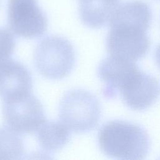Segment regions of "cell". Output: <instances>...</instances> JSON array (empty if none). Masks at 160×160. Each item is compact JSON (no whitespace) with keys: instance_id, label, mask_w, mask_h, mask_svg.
<instances>
[{"instance_id":"1","label":"cell","mask_w":160,"mask_h":160,"mask_svg":"<svg viewBox=\"0 0 160 160\" xmlns=\"http://www.w3.org/2000/svg\"><path fill=\"white\" fill-rule=\"evenodd\" d=\"M152 21L150 6L141 0H128L118 5L110 21L106 38L109 56L134 62L148 53L147 34Z\"/></svg>"},{"instance_id":"2","label":"cell","mask_w":160,"mask_h":160,"mask_svg":"<svg viewBox=\"0 0 160 160\" xmlns=\"http://www.w3.org/2000/svg\"><path fill=\"white\" fill-rule=\"evenodd\" d=\"M98 72L104 85V96L111 99L119 94L126 105L133 110L148 109L159 97L158 81L134 62L109 56L102 61Z\"/></svg>"},{"instance_id":"3","label":"cell","mask_w":160,"mask_h":160,"mask_svg":"<svg viewBox=\"0 0 160 160\" xmlns=\"http://www.w3.org/2000/svg\"><path fill=\"white\" fill-rule=\"evenodd\" d=\"M98 141L105 155L118 159H142L150 146L149 136L144 128L122 120L104 124L98 132Z\"/></svg>"},{"instance_id":"4","label":"cell","mask_w":160,"mask_h":160,"mask_svg":"<svg viewBox=\"0 0 160 160\" xmlns=\"http://www.w3.org/2000/svg\"><path fill=\"white\" fill-rule=\"evenodd\" d=\"M101 106L91 92L74 89L66 92L59 106L61 121L70 130L78 133L89 132L98 125Z\"/></svg>"},{"instance_id":"5","label":"cell","mask_w":160,"mask_h":160,"mask_svg":"<svg viewBox=\"0 0 160 160\" xmlns=\"http://www.w3.org/2000/svg\"><path fill=\"white\" fill-rule=\"evenodd\" d=\"M34 63L38 72L51 79H61L72 71L75 51L66 38L49 36L42 39L34 52Z\"/></svg>"},{"instance_id":"6","label":"cell","mask_w":160,"mask_h":160,"mask_svg":"<svg viewBox=\"0 0 160 160\" xmlns=\"http://www.w3.org/2000/svg\"><path fill=\"white\" fill-rule=\"evenodd\" d=\"M2 113L6 126L20 134L36 132L46 120L42 104L32 94L2 102Z\"/></svg>"},{"instance_id":"7","label":"cell","mask_w":160,"mask_h":160,"mask_svg":"<svg viewBox=\"0 0 160 160\" xmlns=\"http://www.w3.org/2000/svg\"><path fill=\"white\" fill-rule=\"evenodd\" d=\"M8 21L16 36L28 39L41 37L48 26L46 16L37 0H8Z\"/></svg>"},{"instance_id":"8","label":"cell","mask_w":160,"mask_h":160,"mask_svg":"<svg viewBox=\"0 0 160 160\" xmlns=\"http://www.w3.org/2000/svg\"><path fill=\"white\" fill-rule=\"evenodd\" d=\"M32 88L31 74L22 63L7 59L0 64V98L2 102L29 95Z\"/></svg>"},{"instance_id":"9","label":"cell","mask_w":160,"mask_h":160,"mask_svg":"<svg viewBox=\"0 0 160 160\" xmlns=\"http://www.w3.org/2000/svg\"><path fill=\"white\" fill-rule=\"evenodd\" d=\"M119 0H80L79 12L86 26L98 29L109 23Z\"/></svg>"},{"instance_id":"10","label":"cell","mask_w":160,"mask_h":160,"mask_svg":"<svg viewBox=\"0 0 160 160\" xmlns=\"http://www.w3.org/2000/svg\"><path fill=\"white\" fill-rule=\"evenodd\" d=\"M36 132L39 147L48 154L61 149L71 137L70 129L62 122L58 121H45Z\"/></svg>"},{"instance_id":"11","label":"cell","mask_w":160,"mask_h":160,"mask_svg":"<svg viewBox=\"0 0 160 160\" xmlns=\"http://www.w3.org/2000/svg\"><path fill=\"white\" fill-rule=\"evenodd\" d=\"M24 152L20 134L8 126L0 127V159H21Z\"/></svg>"},{"instance_id":"12","label":"cell","mask_w":160,"mask_h":160,"mask_svg":"<svg viewBox=\"0 0 160 160\" xmlns=\"http://www.w3.org/2000/svg\"><path fill=\"white\" fill-rule=\"evenodd\" d=\"M15 46L16 41L12 33L7 29L0 28V64L9 59Z\"/></svg>"},{"instance_id":"13","label":"cell","mask_w":160,"mask_h":160,"mask_svg":"<svg viewBox=\"0 0 160 160\" xmlns=\"http://www.w3.org/2000/svg\"><path fill=\"white\" fill-rule=\"evenodd\" d=\"M155 59L157 64L160 68V44L157 47L155 52Z\"/></svg>"}]
</instances>
